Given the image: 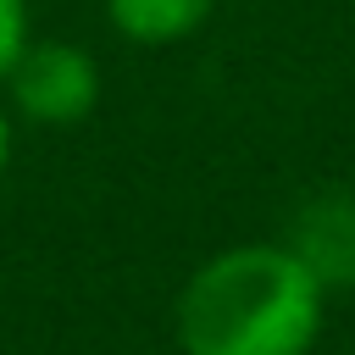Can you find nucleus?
Listing matches in <instances>:
<instances>
[{
	"mask_svg": "<svg viewBox=\"0 0 355 355\" xmlns=\"http://www.w3.org/2000/svg\"><path fill=\"white\" fill-rule=\"evenodd\" d=\"M327 283L294 244H233L200 261L178 294L183 355H311Z\"/></svg>",
	"mask_w": 355,
	"mask_h": 355,
	"instance_id": "f257e3e1",
	"label": "nucleus"
},
{
	"mask_svg": "<svg viewBox=\"0 0 355 355\" xmlns=\"http://www.w3.org/2000/svg\"><path fill=\"white\" fill-rule=\"evenodd\" d=\"M11 105L39 128H72L100 105V61L67 39H28L6 72Z\"/></svg>",
	"mask_w": 355,
	"mask_h": 355,
	"instance_id": "f03ea898",
	"label": "nucleus"
},
{
	"mask_svg": "<svg viewBox=\"0 0 355 355\" xmlns=\"http://www.w3.org/2000/svg\"><path fill=\"white\" fill-rule=\"evenodd\" d=\"M294 250L322 283H355V200H316L300 216Z\"/></svg>",
	"mask_w": 355,
	"mask_h": 355,
	"instance_id": "7ed1b4c3",
	"label": "nucleus"
},
{
	"mask_svg": "<svg viewBox=\"0 0 355 355\" xmlns=\"http://www.w3.org/2000/svg\"><path fill=\"white\" fill-rule=\"evenodd\" d=\"M211 11L216 0H105L111 28L133 44H178L194 28H205Z\"/></svg>",
	"mask_w": 355,
	"mask_h": 355,
	"instance_id": "20e7f679",
	"label": "nucleus"
},
{
	"mask_svg": "<svg viewBox=\"0 0 355 355\" xmlns=\"http://www.w3.org/2000/svg\"><path fill=\"white\" fill-rule=\"evenodd\" d=\"M28 50V0H0V83Z\"/></svg>",
	"mask_w": 355,
	"mask_h": 355,
	"instance_id": "39448f33",
	"label": "nucleus"
},
{
	"mask_svg": "<svg viewBox=\"0 0 355 355\" xmlns=\"http://www.w3.org/2000/svg\"><path fill=\"white\" fill-rule=\"evenodd\" d=\"M6 166H11V116L0 111V178H6Z\"/></svg>",
	"mask_w": 355,
	"mask_h": 355,
	"instance_id": "423d86ee",
	"label": "nucleus"
}]
</instances>
